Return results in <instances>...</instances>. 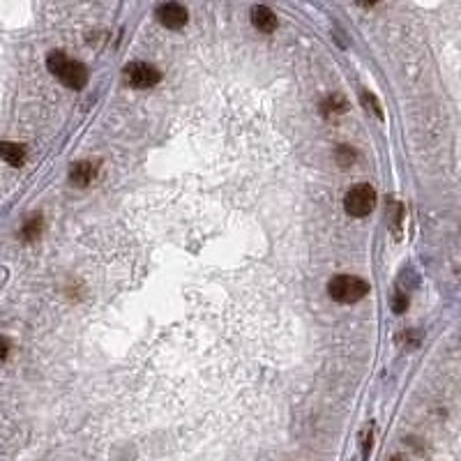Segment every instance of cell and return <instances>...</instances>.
Listing matches in <instances>:
<instances>
[{"label": "cell", "mask_w": 461, "mask_h": 461, "mask_svg": "<svg viewBox=\"0 0 461 461\" xmlns=\"http://www.w3.org/2000/svg\"><path fill=\"white\" fill-rule=\"evenodd\" d=\"M47 67L56 79L72 90H81L88 83V69L79 60L67 58L63 51H51L47 56Z\"/></svg>", "instance_id": "6da1fadb"}, {"label": "cell", "mask_w": 461, "mask_h": 461, "mask_svg": "<svg viewBox=\"0 0 461 461\" xmlns=\"http://www.w3.org/2000/svg\"><path fill=\"white\" fill-rule=\"evenodd\" d=\"M125 79L132 88L145 90V88L157 85L162 81V74L155 65H148V63H141V60H138V63H129L125 67Z\"/></svg>", "instance_id": "277c9868"}, {"label": "cell", "mask_w": 461, "mask_h": 461, "mask_svg": "<svg viewBox=\"0 0 461 461\" xmlns=\"http://www.w3.org/2000/svg\"><path fill=\"white\" fill-rule=\"evenodd\" d=\"M406 309H408V295L404 291H397L393 298V311L395 314H404Z\"/></svg>", "instance_id": "7c38bea8"}, {"label": "cell", "mask_w": 461, "mask_h": 461, "mask_svg": "<svg viewBox=\"0 0 461 461\" xmlns=\"http://www.w3.org/2000/svg\"><path fill=\"white\" fill-rule=\"evenodd\" d=\"M328 295L335 302L353 304L369 295V284L353 275H337L328 282Z\"/></svg>", "instance_id": "7a4b0ae2"}, {"label": "cell", "mask_w": 461, "mask_h": 461, "mask_svg": "<svg viewBox=\"0 0 461 461\" xmlns=\"http://www.w3.org/2000/svg\"><path fill=\"white\" fill-rule=\"evenodd\" d=\"M337 160H339V164H342V167H349V164L355 160V152L351 150L349 145H339V150H337Z\"/></svg>", "instance_id": "4fadbf2b"}, {"label": "cell", "mask_w": 461, "mask_h": 461, "mask_svg": "<svg viewBox=\"0 0 461 461\" xmlns=\"http://www.w3.org/2000/svg\"><path fill=\"white\" fill-rule=\"evenodd\" d=\"M40 233H42V217L40 215H35V217H28L23 224V229H21V236L25 242H32V240H37L40 238Z\"/></svg>", "instance_id": "9c48e42d"}, {"label": "cell", "mask_w": 461, "mask_h": 461, "mask_svg": "<svg viewBox=\"0 0 461 461\" xmlns=\"http://www.w3.org/2000/svg\"><path fill=\"white\" fill-rule=\"evenodd\" d=\"M360 100H362V107L364 109H369L378 120H383V109H381V104L376 100V95L369 92V90H360Z\"/></svg>", "instance_id": "30bf717a"}, {"label": "cell", "mask_w": 461, "mask_h": 461, "mask_svg": "<svg viewBox=\"0 0 461 461\" xmlns=\"http://www.w3.org/2000/svg\"><path fill=\"white\" fill-rule=\"evenodd\" d=\"M251 25L258 30V32H265V35H270L277 30V14L270 10V7H265V5H254L251 7Z\"/></svg>", "instance_id": "8992f818"}, {"label": "cell", "mask_w": 461, "mask_h": 461, "mask_svg": "<svg viewBox=\"0 0 461 461\" xmlns=\"http://www.w3.org/2000/svg\"><path fill=\"white\" fill-rule=\"evenodd\" d=\"M155 14H157V21L164 25V28H171V30L182 28V25H185L187 19H189L187 10L180 3H164V5L157 7V12H155Z\"/></svg>", "instance_id": "5b68a950"}, {"label": "cell", "mask_w": 461, "mask_h": 461, "mask_svg": "<svg viewBox=\"0 0 461 461\" xmlns=\"http://www.w3.org/2000/svg\"><path fill=\"white\" fill-rule=\"evenodd\" d=\"M0 157H3L5 164L19 169V167H23V162H25V148L19 145V143L3 141V143H0Z\"/></svg>", "instance_id": "ba28073f"}, {"label": "cell", "mask_w": 461, "mask_h": 461, "mask_svg": "<svg viewBox=\"0 0 461 461\" xmlns=\"http://www.w3.org/2000/svg\"><path fill=\"white\" fill-rule=\"evenodd\" d=\"M376 205V189L367 182L351 187L344 196V210L351 217H367Z\"/></svg>", "instance_id": "3957f363"}, {"label": "cell", "mask_w": 461, "mask_h": 461, "mask_svg": "<svg viewBox=\"0 0 461 461\" xmlns=\"http://www.w3.org/2000/svg\"><path fill=\"white\" fill-rule=\"evenodd\" d=\"M97 176V164L92 162H76L72 164V169H69V180H72V185L76 187H88L90 182Z\"/></svg>", "instance_id": "52a82bcc"}, {"label": "cell", "mask_w": 461, "mask_h": 461, "mask_svg": "<svg viewBox=\"0 0 461 461\" xmlns=\"http://www.w3.org/2000/svg\"><path fill=\"white\" fill-rule=\"evenodd\" d=\"M390 461H404V459H402V457H393V459H390Z\"/></svg>", "instance_id": "5bb4252c"}, {"label": "cell", "mask_w": 461, "mask_h": 461, "mask_svg": "<svg viewBox=\"0 0 461 461\" xmlns=\"http://www.w3.org/2000/svg\"><path fill=\"white\" fill-rule=\"evenodd\" d=\"M346 111V104L342 97H337V95H333V97H328L323 102V113L325 116H330V113H344Z\"/></svg>", "instance_id": "8fae6325"}]
</instances>
